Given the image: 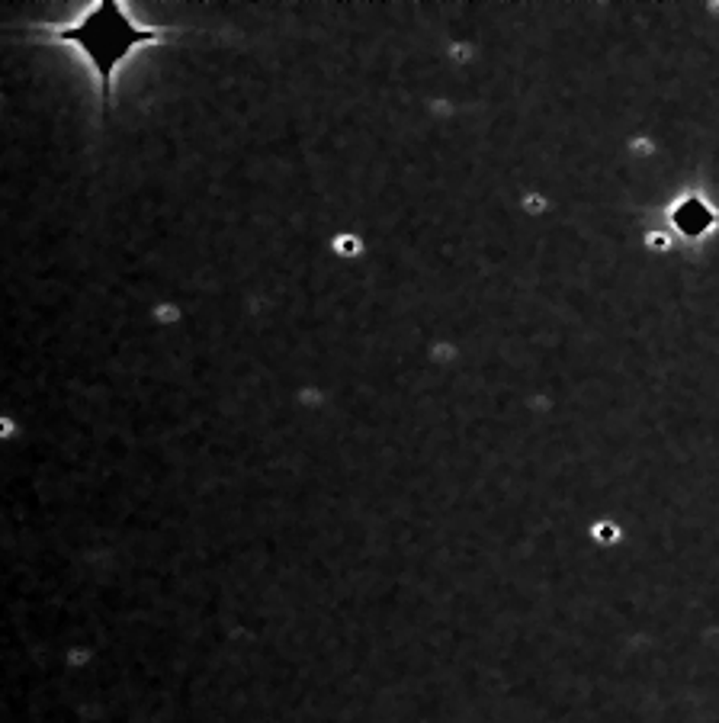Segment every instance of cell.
Returning <instances> with one entry per match:
<instances>
[{
  "label": "cell",
  "mask_w": 719,
  "mask_h": 723,
  "mask_svg": "<svg viewBox=\"0 0 719 723\" xmlns=\"http://www.w3.org/2000/svg\"><path fill=\"white\" fill-rule=\"evenodd\" d=\"M36 36L45 42L74 48L96 78V90L106 104H112L116 74L145 46H161L170 32L161 26L138 23L132 10L120 0H100L64 23H36Z\"/></svg>",
  "instance_id": "obj_1"
}]
</instances>
